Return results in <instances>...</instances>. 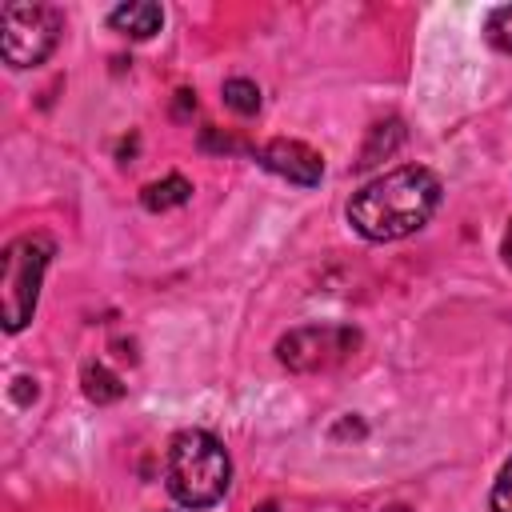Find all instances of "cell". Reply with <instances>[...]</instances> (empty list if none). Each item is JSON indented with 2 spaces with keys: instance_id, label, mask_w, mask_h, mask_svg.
<instances>
[{
  "instance_id": "6",
  "label": "cell",
  "mask_w": 512,
  "mask_h": 512,
  "mask_svg": "<svg viewBox=\"0 0 512 512\" xmlns=\"http://www.w3.org/2000/svg\"><path fill=\"white\" fill-rule=\"evenodd\" d=\"M256 160H260L272 176H280V180H288V184H300V188H316L320 176H324L320 152L308 148L304 140H268V144L256 152Z\"/></svg>"
},
{
  "instance_id": "13",
  "label": "cell",
  "mask_w": 512,
  "mask_h": 512,
  "mask_svg": "<svg viewBox=\"0 0 512 512\" xmlns=\"http://www.w3.org/2000/svg\"><path fill=\"white\" fill-rule=\"evenodd\" d=\"M492 512H512V460L500 468V476L492 484Z\"/></svg>"
},
{
  "instance_id": "8",
  "label": "cell",
  "mask_w": 512,
  "mask_h": 512,
  "mask_svg": "<svg viewBox=\"0 0 512 512\" xmlns=\"http://www.w3.org/2000/svg\"><path fill=\"white\" fill-rule=\"evenodd\" d=\"M188 196H192V184L172 172V176H164V180H152V184L140 192V204H144L148 212H168V208L188 204Z\"/></svg>"
},
{
  "instance_id": "11",
  "label": "cell",
  "mask_w": 512,
  "mask_h": 512,
  "mask_svg": "<svg viewBox=\"0 0 512 512\" xmlns=\"http://www.w3.org/2000/svg\"><path fill=\"white\" fill-rule=\"evenodd\" d=\"M224 104L232 112H240V116H252L260 108V88L252 80H244V76H232V80H224Z\"/></svg>"
},
{
  "instance_id": "14",
  "label": "cell",
  "mask_w": 512,
  "mask_h": 512,
  "mask_svg": "<svg viewBox=\"0 0 512 512\" xmlns=\"http://www.w3.org/2000/svg\"><path fill=\"white\" fill-rule=\"evenodd\" d=\"M500 256H504V264L512 268V224H508V232H504V240H500Z\"/></svg>"
},
{
  "instance_id": "7",
  "label": "cell",
  "mask_w": 512,
  "mask_h": 512,
  "mask_svg": "<svg viewBox=\"0 0 512 512\" xmlns=\"http://www.w3.org/2000/svg\"><path fill=\"white\" fill-rule=\"evenodd\" d=\"M108 24H112L116 32H124V36H132V40H148V36L160 32L164 8L152 4V0H132V4L112 8V12H108Z\"/></svg>"
},
{
  "instance_id": "4",
  "label": "cell",
  "mask_w": 512,
  "mask_h": 512,
  "mask_svg": "<svg viewBox=\"0 0 512 512\" xmlns=\"http://www.w3.org/2000/svg\"><path fill=\"white\" fill-rule=\"evenodd\" d=\"M60 12L48 4H4L0 8V52L12 68H36L60 40Z\"/></svg>"
},
{
  "instance_id": "12",
  "label": "cell",
  "mask_w": 512,
  "mask_h": 512,
  "mask_svg": "<svg viewBox=\"0 0 512 512\" xmlns=\"http://www.w3.org/2000/svg\"><path fill=\"white\" fill-rule=\"evenodd\" d=\"M484 36H488V44H492V48L512 52V4H504V8H492V12H488V20H484Z\"/></svg>"
},
{
  "instance_id": "3",
  "label": "cell",
  "mask_w": 512,
  "mask_h": 512,
  "mask_svg": "<svg viewBox=\"0 0 512 512\" xmlns=\"http://www.w3.org/2000/svg\"><path fill=\"white\" fill-rule=\"evenodd\" d=\"M52 260V240L48 236H16L4 256H0V308H4V328L8 332H20L32 312H36V296H40V280H44V268Z\"/></svg>"
},
{
  "instance_id": "2",
  "label": "cell",
  "mask_w": 512,
  "mask_h": 512,
  "mask_svg": "<svg viewBox=\"0 0 512 512\" xmlns=\"http://www.w3.org/2000/svg\"><path fill=\"white\" fill-rule=\"evenodd\" d=\"M164 476H168V492L184 508H212L216 500H224L232 484V464H228L224 444L212 432L184 428L168 444Z\"/></svg>"
},
{
  "instance_id": "5",
  "label": "cell",
  "mask_w": 512,
  "mask_h": 512,
  "mask_svg": "<svg viewBox=\"0 0 512 512\" xmlns=\"http://www.w3.org/2000/svg\"><path fill=\"white\" fill-rule=\"evenodd\" d=\"M356 344H360L356 328L308 324V328L288 332V336L276 344V356H280V364L292 368V372H324V368L340 364Z\"/></svg>"
},
{
  "instance_id": "10",
  "label": "cell",
  "mask_w": 512,
  "mask_h": 512,
  "mask_svg": "<svg viewBox=\"0 0 512 512\" xmlns=\"http://www.w3.org/2000/svg\"><path fill=\"white\" fill-rule=\"evenodd\" d=\"M404 140V128H400V120H388V124H376L372 128V140L364 144V152H360V160H356V168H372L380 156H392V148Z\"/></svg>"
},
{
  "instance_id": "9",
  "label": "cell",
  "mask_w": 512,
  "mask_h": 512,
  "mask_svg": "<svg viewBox=\"0 0 512 512\" xmlns=\"http://www.w3.org/2000/svg\"><path fill=\"white\" fill-rule=\"evenodd\" d=\"M80 380H84V396H88L92 404H112V400L124 396L120 376H116L112 368H104V364H84Z\"/></svg>"
},
{
  "instance_id": "1",
  "label": "cell",
  "mask_w": 512,
  "mask_h": 512,
  "mask_svg": "<svg viewBox=\"0 0 512 512\" xmlns=\"http://www.w3.org/2000/svg\"><path fill=\"white\" fill-rule=\"evenodd\" d=\"M436 208H440V176L424 164H404L368 180L348 200V224L364 240L384 244L420 232Z\"/></svg>"
},
{
  "instance_id": "15",
  "label": "cell",
  "mask_w": 512,
  "mask_h": 512,
  "mask_svg": "<svg viewBox=\"0 0 512 512\" xmlns=\"http://www.w3.org/2000/svg\"><path fill=\"white\" fill-rule=\"evenodd\" d=\"M260 512H272V504H264V508H260Z\"/></svg>"
}]
</instances>
